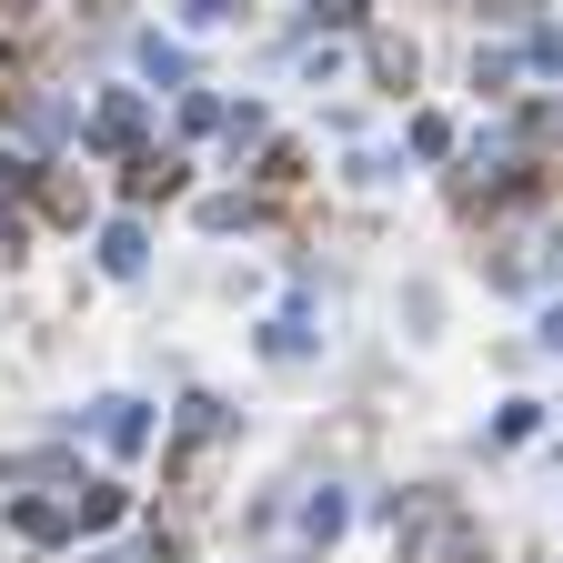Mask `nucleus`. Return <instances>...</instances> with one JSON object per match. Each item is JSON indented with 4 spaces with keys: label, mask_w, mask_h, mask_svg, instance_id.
<instances>
[{
    "label": "nucleus",
    "mask_w": 563,
    "mask_h": 563,
    "mask_svg": "<svg viewBox=\"0 0 563 563\" xmlns=\"http://www.w3.org/2000/svg\"><path fill=\"white\" fill-rule=\"evenodd\" d=\"M393 533H402V553L412 563H483V533L453 514V504H433V493H412V504H402V493H393Z\"/></svg>",
    "instance_id": "obj_1"
},
{
    "label": "nucleus",
    "mask_w": 563,
    "mask_h": 563,
    "mask_svg": "<svg viewBox=\"0 0 563 563\" xmlns=\"http://www.w3.org/2000/svg\"><path fill=\"white\" fill-rule=\"evenodd\" d=\"M91 433H101L111 453H141V443H152V412H141L131 393H111V402H91Z\"/></svg>",
    "instance_id": "obj_2"
},
{
    "label": "nucleus",
    "mask_w": 563,
    "mask_h": 563,
    "mask_svg": "<svg viewBox=\"0 0 563 563\" xmlns=\"http://www.w3.org/2000/svg\"><path fill=\"white\" fill-rule=\"evenodd\" d=\"M81 131H91V152H141V101H131V91H111Z\"/></svg>",
    "instance_id": "obj_3"
},
{
    "label": "nucleus",
    "mask_w": 563,
    "mask_h": 563,
    "mask_svg": "<svg viewBox=\"0 0 563 563\" xmlns=\"http://www.w3.org/2000/svg\"><path fill=\"white\" fill-rule=\"evenodd\" d=\"M121 191H131V201H172V191H181V152H131Z\"/></svg>",
    "instance_id": "obj_4"
},
{
    "label": "nucleus",
    "mask_w": 563,
    "mask_h": 563,
    "mask_svg": "<svg viewBox=\"0 0 563 563\" xmlns=\"http://www.w3.org/2000/svg\"><path fill=\"white\" fill-rule=\"evenodd\" d=\"M141 262H152V242H141V222H111V232H101V272H111V282H131Z\"/></svg>",
    "instance_id": "obj_5"
},
{
    "label": "nucleus",
    "mask_w": 563,
    "mask_h": 563,
    "mask_svg": "<svg viewBox=\"0 0 563 563\" xmlns=\"http://www.w3.org/2000/svg\"><path fill=\"white\" fill-rule=\"evenodd\" d=\"M11 523H21L31 543H60V533H81V523H70V504H11Z\"/></svg>",
    "instance_id": "obj_6"
},
{
    "label": "nucleus",
    "mask_w": 563,
    "mask_h": 563,
    "mask_svg": "<svg viewBox=\"0 0 563 563\" xmlns=\"http://www.w3.org/2000/svg\"><path fill=\"white\" fill-rule=\"evenodd\" d=\"M222 433H232V412L211 402V393H191V402H181V443H222Z\"/></svg>",
    "instance_id": "obj_7"
},
{
    "label": "nucleus",
    "mask_w": 563,
    "mask_h": 563,
    "mask_svg": "<svg viewBox=\"0 0 563 563\" xmlns=\"http://www.w3.org/2000/svg\"><path fill=\"white\" fill-rule=\"evenodd\" d=\"M141 70H152V81H172V91H181V81H191V60H181V51H172V41H162V31H152V41H141Z\"/></svg>",
    "instance_id": "obj_8"
},
{
    "label": "nucleus",
    "mask_w": 563,
    "mask_h": 563,
    "mask_svg": "<svg viewBox=\"0 0 563 563\" xmlns=\"http://www.w3.org/2000/svg\"><path fill=\"white\" fill-rule=\"evenodd\" d=\"M373 70H383L393 91H412V70H422V60H412V41H373Z\"/></svg>",
    "instance_id": "obj_9"
},
{
    "label": "nucleus",
    "mask_w": 563,
    "mask_h": 563,
    "mask_svg": "<svg viewBox=\"0 0 563 563\" xmlns=\"http://www.w3.org/2000/svg\"><path fill=\"white\" fill-rule=\"evenodd\" d=\"M302 342H312V332H302V312H282V322L262 332V352H272V363H292V352H302Z\"/></svg>",
    "instance_id": "obj_10"
},
{
    "label": "nucleus",
    "mask_w": 563,
    "mask_h": 563,
    "mask_svg": "<svg viewBox=\"0 0 563 563\" xmlns=\"http://www.w3.org/2000/svg\"><path fill=\"white\" fill-rule=\"evenodd\" d=\"M412 152H422V162H443V152H453V121L422 111V121H412Z\"/></svg>",
    "instance_id": "obj_11"
},
{
    "label": "nucleus",
    "mask_w": 563,
    "mask_h": 563,
    "mask_svg": "<svg viewBox=\"0 0 563 563\" xmlns=\"http://www.w3.org/2000/svg\"><path fill=\"white\" fill-rule=\"evenodd\" d=\"M222 141H232V152H252V141H262V111L242 101V111H222Z\"/></svg>",
    "instance_id": "obj_12"
},
{
    "label": "nucleus",
    "mask_w": 563,
    "mask_h": 563,
    "mask_svg": "<svg viewBox=\"0 0 563 563\" xmlns=\"http://www.w3.org/2000/svg\"><path fill=\"white\" fill-rule=\"evenodd\" d=\"M181 21H191V31H222V21H232V0H181Z\"/></svg>",
    "instance_id": "obj_13"
},
{
    "label": "nucleus",
    "mask_w": 563,
    "mask_h": 563,
    "mask_svg": "<svg viewBox=\"0 0 563 563\" xmlns=\"http://www.w3.org/2000/svg\"><path fill=\"white\" fill-rule=\"evenodd\" d=\"M363 11H373V0H312V21H332V31H352Z\"/></svg>",
    "instance_id": "obj_14"
},
{
    "label": "nucleus",
    "mask_w": 563,
    "mask_h": 563,
    "mask_svg": "<svg viewBox=\"0 0 563 563\" xmlns=\"http://www.w3.org/2000/svg\"><path fill=\"white\" fill-rule=\"evenodd\" d=\"M21 242H31V232H21V211H0V262H21Z\"/></svg>",
    "instance_id": "obj_15"
},
{
    "label": "nucleus",
    "mask_w": 563,
    "mask_h": 563,
    "mask_svg": "<svg viewBox=\"0 0 563 563\" xmlns=\"http://www.w3.org/2000/svg\"><path fill=\"white\" fill-rule=\"evenodd\" d=\"M21 181H31V162H21V152H0V201H11Z\"/></svg>",
    "instance_id": "obj_16"
},
{
    "label": "nucleus",
    "mask_w": 563,
    "mask_h": 563,
    "mask_svg": "<svg viewBox=\"0 0 563 563\" xmlns=\"http://www.w3.org/2000/svg\"><path fill=\"white\" fill-rule=\"evenodd\" d=\"M543 342H553V352H563V312H553V322H543Z\"/></svg>",
    "instance_id": "obj_17"
}]
</instances>
